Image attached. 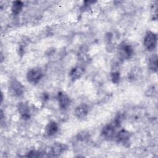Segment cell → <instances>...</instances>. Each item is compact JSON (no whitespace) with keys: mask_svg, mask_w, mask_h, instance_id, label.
Masks as SVG:
<instances>
[{"mask_svg":"<svg viewBox=\"0 0 158 158\" xmlns=\"http://www.w3.org/2000/svg\"><path fill=\"white\" fill-rule=\"evenodd\" d=\"M43 77V72L40 67H33L27 73V80L32 83L36 84L40 81Z\"/></svg>","mask_w":158,"mask_h":158,"instance_id":"3","label":"cell"},{"mask_svg":"<svg viewBox=\"0 0 158 158\" xmlns=\"http://www.w3.org/2000/svg\"><path fill=\"white\" fill-rule=\"evenodd\" d=\"M58 131V125L56 122L52 121L50 122L46 126L45 131L48 136H51L54 135Z\"/></svg>","mask_w":158,"mask_h":158,"instance_id":"12","label":"cell"},{"mask_svg":"<svg viewBox=\"0 0 158 158\" xmlns=\"http://www.w3.org/2000/svg\"><path fill=\"white\" fill-rule=\"evenodd\" d=\"M42 153L41 152H39L36 151H35V150H32L31 151H30L28 152V157H42L43 156H41Z\"/></svg>","mask_w":158,"mask_h":158,"instance_id":"16","label":"cell"},{"mask_svg":"<svg viewBox=\"0 0 158 158\" xmlns=\"http://www.w3.org/2000/svg\"><path fill=\"white\" fill-rule=\"evenodd\" d=\"M17 109L20 113L21 117L24 119L27 120L30 118V108L24 102H19L17 105Z\"/></svg>","mask_w":158,"mask_h":158,"instance_id":"10","label":"cell"},{"mask_svg":"<svg viewBox=\"0 0 158 158\" xmlns=\"http://www.w3.org/2000/svg\"><path fill=\"white\" fill-rule=\"evenodd\" d=\"M10 88L12 92L17 96H21L24 92V87L22 84L17 79H14L10 84Z\"/></svg>","mask_w":158,"mask_h":158,"instance_id":"6","label":"cell"},{"mask_svg":"<svg viewBox=\"0 0 158 158\" xmlns=\"http://www.w3.org/2000/svg\"><path fill=\"white\" fill-rule=\"evenodd\" d=\"M84 69L82 67L77 66L73 68L70 72V77L73 80H76L81 78L84 73Z\"/></svg>","mask_w":158,"mask_h":158,"instance_id":"11","label":"cell"},{"mask_svg":"<svg viewBox=\"0 0 158 158\" xmlns=\"http://www.w3.org/2000/svg\"><path fill=\"white\" fill-rule=\"evenodd\" d=\"M118 56L120 59L125 60L130 59L133 53L132 47L125 42H122L118 46Z\"/></svg>","mask_w":158,"mask_h":158,"instance_id":"1","label":"cell"},{"mask_svg":"<svg viewBox=\"0 0 158 158\" xmlns=\"http://www.w3.org/2000/svg\"><path fill=\"white\" fill-rule=\"evenodd\" d=\"M67 149V146L65 144L62 143H56L49 148V151L46 154H48V156L56 157L65 151Z\"/></svg>","mask_w":158,"mask_h":158,"instance_id":"4","label":"cell"},{"mask_svg":"<svg viewBox=\"0 0 158 158\" xmlns=\"http://www.w3.org/2000/svg\"><path fill=\"white\" fill-rule=\"evenodd\" d=\"M57 100L59 107L62 109H65L69 106L70 102L69 97L64 92H59L58 93Z\"/></svg>","mask_w":158,"mask_h":158,"instance_id":"9","label":"cell"},{"mask_svg":"<svg viewBox=\"0 0 158 158\" xmlns=\"http://www.w3.org/2000/svg\"><path fill=\"white\" fill-rule=\"evenodd\" d=\"M89 106L85 103L80 104L75 109V114L79 118H85L88 114Z\"/></svg>","mask_w":158,"mask_h":158,"instance_id":"8","label":"cell"},{"mask_svg":"<svg viewBox=\"0 0 158 158\" xmlns=\"http://www.w3.org/2000/svg\"><path fill=\"white\" fill-rule=\"evenodd\" d=\"M110 77H111V79H112V81L113 83H118V81L120 80V73H119L118 71H114V72H111Z\"/></svg>","mask_w":158,"mask_h":158,"instance_id":"15","label":"cell"},{"mask_svg":"<svg viewBox=\"0 0 158 158\" xmlns=\"http://www.w3.org/2000/svg\"><path fill=\"white\" fill-rule=\"evenodd\" d=\"M130 133L125 130H120L116 134L115 138L118 143H122L124 146H128L130 143Z\"/></svg>","mask_w":158,"mask_h":158,"instance_id":"7","label":"cell"},{"mask_svg":"<svg viewBox=\"0 0 158 158\" xmlns=\"http://www.w3.org/2000/svg\"><path fill=\"white\" fill-rule=\"evenodd\" d=\"M23 3L20 1H15L12 2L11 10L14 15H18L20 14L23 9Z\"/></svg>","mask_w":158,"mask_h":158,"instance_id":"13","label":"cell"},{"mask_svg":"<svg viewBox=\"0 0 158 158\" xmlns=\"http://www.w3.org/2000/svg\"><path fill=\"white\" fill-rule=\"evenodd\" d=\"M157 35L152 31H148L144 38V46L145 48L149 51H153L157 44Z\"/></svg>","mask_w":158,"mask_h":158,"instance_id":"2","label":"cell"},{"mask_svg":"<svg viewBox=\"0 0 158 158\" xmlns=\"http://www.w3.org/2000/svg\"><path fill=\"white\" fill-rule=\"evenodd\" d=\"M149 67L152 72H157L158 67L157 56L156 54L152 55L149 59Z\"/></svg>","mask_w":158,"mask_h":158,"instance_id":"14","label":"cell"},{"mask_svg":"<svg viewBox=\"0 0 158 158\" xmlns=\"http://www.w3.org/2000/svg\"><path fill=\"white\" fill-rule=\"evenodd\" d=\"M116 124H115L114 122L110 124H108L106 125L102 130L101 134L102 136L107 139H110L111 138H113L115 136V130L116 128L118 127Z\"/></svg>","mask_w":158,"mask_h":158,"instance_id":"5","label":"cell"}]
</instances>
